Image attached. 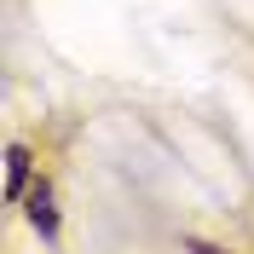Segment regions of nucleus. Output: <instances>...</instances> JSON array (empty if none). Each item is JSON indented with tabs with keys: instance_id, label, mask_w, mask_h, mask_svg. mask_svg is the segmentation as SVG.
<instances>
[{
	"instance_id": "2",
	"label": "nucleus",
	"mask_w": 254,
	"mask_h": 254,
	"mask_svg": "<svg viewBox=\"0 0 254 254\" xmlns=\"http://www.w3.org/2000/svg\"><path fill=\"white\" fill-rule=\"evenodd\" d=\"M23 214H29V225H35L47 243L58 237V208H52V185H47V179H35V185H29V196H23Z\"/></svg>"
},
{
	"instance_id": "1",
	"label": "nucleus",
	"mask_w": 254,
	"mask_h": 254,
	"mask_svg": "<svg viewBox=\"0 0 254 254\" xmlns=\"http://www.w3.org/2000/svg\"><path fill=\"white\" fill-rule=\"evenodd\" d=\"M35 185V156H29V144L12 139L6 144V202H23Z\"/></svg>"
},
{
	"instance_id": "3",
	"label": "nucleus",
	"mask_w": 254,
	"mask_h": 254,
	"mask_svg": "<svg viewBox=\"0 0 254 254\" xmlns=\"http://www.w3.org/2000/svg\"><path fill=\"white\" fill-rule=\"evenodd\" d=\"M185 254H225L220 243H202V237H185Z\"/></svg>"
}]
</instances>
